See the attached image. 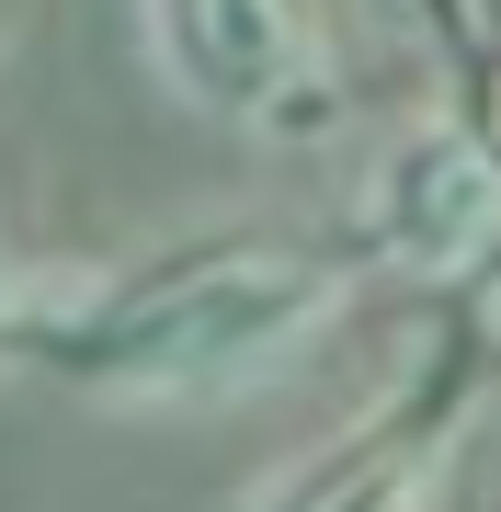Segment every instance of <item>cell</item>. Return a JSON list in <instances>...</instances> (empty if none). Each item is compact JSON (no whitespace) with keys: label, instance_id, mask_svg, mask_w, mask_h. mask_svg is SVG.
<instances>
[{"label":"cell","instance_id":"obj_4","mask_svg":"<svg viewBox=\"0 0 501 512\" xmlns=\"http://www.w3.org/2000/svg\"><path fill=\"white\" fill-rule=\"evenodd\" d=\"M0 342H12V262H0Z\"/></svg>","mask_w":501,"mask_h":512},{"label":"cell","instance_id":"obj_3","mask_svg":"<svg viewBox=\"0 0 501 512\" xmlns=\"http://www.w3.org/2000/svg\"><path fill=\"white\" fill-rule=\"evenodd\" d=\"M160 69L217 114H297L319 80V35L297 0H149Z\"/></svg>","mask_w":501,"mask_h":512},{"label":"cell","instance_id":"obj_1","mask_svg":"<svg viewBox=\"0 0 501 512\" xmlns=\"http://www.w3.org/2000/svg\"><path fill=\"white\" fill-rule=\"evenodd\" d=\"M342 308V262L297 239H217V251L149 262L126 285H92L69 308L23 319L12 353L46 376L92 387V399H228V387H274Z\"/></svg>","mask_w":501,"mask_h":512},{"label":"cell","instance_id":"obj_2","mask_svg":"<svg viewBox=\"0 0 501 512\" xmlns=\"http://www.w3.org/2000/svg\"><path fill=\"white\" fill-rule=\"evenodd\" d=\"M376 239L410 274H490L501 262V137L422 126L376 171Z\"/></svg>","mask_w":501,"mask_h":512}]
</instances>
